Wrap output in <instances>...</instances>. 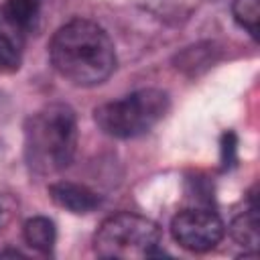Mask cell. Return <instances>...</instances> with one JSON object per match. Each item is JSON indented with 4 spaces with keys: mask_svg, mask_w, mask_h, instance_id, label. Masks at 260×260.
Wrapping results in <instances>:
<instances>
[{
    "mask_svg": "<svg viewBox=\"0 0 260 260\" xmlns=\"http://www.w3.org/2000/svg\"><path fill=\"white\" fill-rule=\"evenodd\" d=\"M171 234L179 246L191 252H207L213 250L223 234L225 225L221 217L211 209H183L171 221Z\"/></svg>",
    "mask_w": 260,
    "mask_h": 260,
    "instance_id": "5",
    "label": "cell"
},
{
    "mask_svg": "<svg viewBox=\"0 0 260 260\" xmlns=\"http://www.w3.org/2000/svg\"><path fill=\"white\" fill-rule=\"evenodd\" d=\"M77 120L67 104H49L24 124V158L37 175H57L73 160Z\"/></svg>",
    "mask_w": 260,
    "mask_h": 260,
    "instance_id": "2",
    "label": "cell"
},
{
    "mask_svg": "<svg viewBox=\"0 0 260 260\" xmlns=\"http://www.w3.org/2000/svg\"><path fill=\"white\" fill-rule=\"evenodd\" d=\"M24 240L30 248L43 252V254H49L55 246V240H57V230H55V223L49 219V217H43V215H37V217H30L26 219L24 223Z\"/></svg>",
    "mask_w": 260,
    "mask_h": 260,
    "instance_id": "8",
    "label": "cell"
},
{
    "mask_svg": "<svg viewBox=\"0 0 260 260\" xmlns=\"http://www.w3.org/2000/svg\"><path fill=\"white\" fill-rule=\"evenodd\" d=\"M6 8L24 30H30L37 26V22H39V2L37 0H8Z\"/></svg>",
    "mask_w": 260,
    "mask_h": 260,
    "instance_id": "11",
    "label": "cell"
},
{
    "mask_svg": "<svg viewBox=\"0 0 260 260\" xmlns=\"http://www.w3.org/2000/svg\"><path fill=\"white\" fill-rule=\"evenodd\" d=\"M221 152H223V167H228V165H234V152H236V136H234L232 132L223 134Z\"/></svg>",
    "mask_w": 260,
    "mask_h": 260,
    "instance_id": "12",
    "label": "cell"
},
{
    "mask_svg": "<svg viewBox=\"0 0 260 260\" xmlns=\"http://www.w3.org/2000/svg\"><path fill=\"white\" fill-rule=\"evenodd\" d=\"M49 57L61 77L81 87L104 83L116 69L110 35L85 18H75L53 35Z\"/></svg>",
    "mask_w": 260,
    "mask_h": 260,
    "instance_id": "1",
    "label": "cell"
},
{
    "mask_svg": "<svg viewBox=\"0 0 260 260\" xmlns=\"http://www.w3.org/2000/svg\"><path fill=\"white\" fill-rule=\"evenodd\" d=\"M24 28L14 20L6 6H0V73L20 67L24 49Z\"/></svg>",
    "mask_w": 260,
    "mask_h": 260,
    "instance_id": "6",
    "label": "cell"
},
{
    "mask_svg": "<svg viewBox=\"0 0 260 260\" xmlns=\"http://www.w3.org/2000/svg\"><path fill=\"white\" fill-rule=\"evenodd\" d=\"M234 18L236 22L250 32L252 39H258V20H260V0H234Z\"/></svg>",
    "mask_w": 260,
    "mask_h": 260,
    "instance_id": "10",
    "label": "cell"
},
{
    "mask_svg": "<svg viewBox=\"0 0 260 260\" xmlns=\"http://www.w3.org/2000/svg\"><path fill=\"white\" fill-rule=\"evenodd\" d=\"M49 195L59 207H63L71 213H89L100 205L98 193H93L85 185H77V183H69V181L53 183L49 187Z\"/></svg>",
    "mask_w": 260,
    "mask_h": 260,
    "instance_id": "7",
    "label": "cell"
},
{
    "mask_svg": "<svg viewBox=\"0 0 260 260\" xmlns=\"http://www.w3.org/2000/svg\"><path fill=\"white\" fill-rule=\"evenodd\" d=\"M169 112V93L156 87L132 91L95 108L98 128L112 138H136L152 130Z\"/></svg>",
    "mask_w": 260,
    "mask_h": 260,
    "instance_id": "3",
    "label": "cell"
},
{
    "mask_svg": "<svg viewBox=\"0 0 260 260\" xmlns=\"http://www.w3.org/2000/svg\"><path fill=\"white\" fill-rule=\"evenodd\" d=\"M232 236L242 244V246H252L256 248L258 244V205L256 197L252 195L248 211L238 215L232 223Z\"/></svg>",
    "mask_w": 260,
    "mask_h": 260,
    "instance_id": "9",
    "label": "cell"
},
{
    "mask_svg": "<svg viewBox=\"0 0 260 260\" xmlns=\"http://www.w3.org/2000/svg\"><path fill=\"white\" fill-rule=\"evenodd\" d=\"M93 250L102 258L120 260L160 256V230L148 217L122 211L102 221L93 236Z\"/></svg>",
    "mask_w": 260,
    "mask_h": 260,
    "instance_id": "4",
    "label": "cell"
}]
</instances>
